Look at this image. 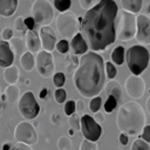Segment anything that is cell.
<instances>
[{"label": "cell", "mask_w": 150, "mask_h": 150, "mask_svg": "<svg viewBox=\"0 0 150 150\" xmlns=\"http://www.w3.org/2000/svg\"><path fill=\"white\" fill-rule=\"evenodd\" d=\"M118 12L114 0H100L82 18L81 30L91 52L105 50L115 42V19Z\"/></svg>", "instance_id": "1"}, {"label": "cell", "mask_w": 150, "mask_h": 150, "mask_svg": "<svg viewBox=\"0 0 150 150\" xmlns=\"http://www.w3.org/2000/svg\"><path fill=\"white\" fill-rule=\"evenodd\" d=\"M103 57L95 52H87L79 60V66L73 75L76 90L86 98L98 96L105 86Z\"/></svg>", "instance_id": "2"}, {"label": "cell", "mask_w": 150, "mask_h": 150, "mask_svg": "<svg viewBox=\"0 0 150 150\" xmlns=\"http://www.w3.org/2000/svg\"><path fill=\"white\" fill-rule=\"evenodd\" d=\"M145 111L139 103L129 101L118 108L116 124L122 134H125L127 136L139 135L145 125Z\"/></svg>", "instance_id": "3"}, {"label": "cell", "mask_w": 150, "mask_h": 150, "mask_svg": "<svg viewBox=\"0 0 150 150\" xmlns=\"http://www.w3.org/2000/svg\"><path fill=\"white\" fill-rule=\"evenodd\" d=\"M124 59L127 60V66L132 75H139L146 69L150 60V54L144 46L135 45L128 48L127 54H124Z\"/></svg>", "instance_id": "4"}, {"label": "cell", "mask_w": 150, "mask_h": 150, "mask_svg": "<svg viewBox=\"0 0 150 150\" xmlns=\"http://www.w3.org/2000/svg\"><path fill=\"white\" fill-rule=\"evenodd\" d=\"M56 30L63 40L73 39L79 33V20L74 12L67 11L60 13L55 20Z\"/></svg>", "instance_id": "5"}, {"label": "cell", "mask_w": 150, "mask_h": 150, "mask_svg": "<svg viewBox=\"0 0 150 150\" xmlns=\"http://www.w3.org/2000/svg\"><path fill=\"white\" fill-rule=\"evenodd\" d=\"M137 30L136 16L132 13L121 11L118 14L117 39L121 41H129L135 38Z\"/></svg>", "instance_id": "6"}, {"label": "cell", "mask_w": 150, "mask_h": 150, "mask_svg": "<svg viewBox=\"0 0 150 150\" xmlns=\"http://www.w3.org/2000/svg\"><path fill=\"white\" fill-rule=\"evenodd\" d=\"M18 108H19L20 115L27 121L34 120L40 112V105L33 91H29V90L23 93L22 96H20L18 102Z\"/></svg>", "instance_id": "7"}, {"label": "cell", "mask_w": 150, "mask_h": 150, "mask_svg": "<svg viewBox=\"0 0 150 150\" xmlns=\"http://www.w3.org/2000/svg\"><path fill=\"white\" fill-rule=\"evenodd\" d=\"M32 18L41 26H48L54 19V9L48 0H35L32 6Z\"/></svg>", "instance_id": "8"}, {"label": "cell", "mask_w": 150, "mask_h": 150, "mask_svg": "<svg viewBox=\"0 0 150 150\" xmlns=\"http://www.w3.org/2000/svg\"><path fill=\"white\" fill-rule=\"evenodd\" d=\"M13 136L16 143H23L30 146L36 144L39 139L35 127L29 122H20L15 127Z\"/></svg>", "instance_id": "9"}, {"label": "cell", "mask_w": 150, "mask_h": 150, "mask_svg": "<svg viewBox=\"0 0 150 150\" xmlns=\"http://www.w3.org/2000/svg\"><path fill=\"white\" fill-rule=\"evenodd\" d=\"M35 68L40 76L43 79H49L54 75L55 60L54 55L46 50H40L35 56Z\"/></svg>", "instance_id": "10"}, {"label": "cell", "mask_w": 150, "mask_h": 150, "mask_svg": "<svg viewBox=\"0 0 150 150\" xmlns=\"http://www.w3.org/2000/svg\"><path fill=\"white\" fill-rule=\"evenodd\" d=\"M80 124H81V132L84 137V139L96 142L102 135V127L101 124L96 123L94 118L89 115H83L80 118Z\"/></svg>", "instance_id": "11"}, {"label": "cell", "mask_w": 150, "mask_h": 150, "mask_svg": "<svg viewBox=\"0 0 150 150\" xmlns=\"http://www.w3.org/2000/svg\"><path fill=\"white\" fill-rule=\"evenodd\" d=\"M124 89L130 97L138 100L142 98L145 93V82L139 75H130L124 82Z\"/></svg>", "instance_id": "12"}, {"label": "cell", "mask_w": 150, "mask_h": 150, "mask_svg": "<svg viewBox=\"0 0 150 150\" xmlns=\"http://www.w3.org/2000/svg\"><path fill=\"white\" fill-rule=\"evenodd\" d=\"M136 40L142 45H150V18L145 14L136 16Z\"/></svg>", "instance_id": "13"}, {"label": "cell", "mask_w": 150, "mask_h": 150, "mask_svg": "<svg viewBox=\"0 0 150 150\" xmlns=\"http://www.w3.org/2000/svg\"><path fill=\"white\" fill-rule=\"evenodd\" d=\"M40 40H41V46L43 50L52 53V50L55 48L57 43L56 34L54 29L49 26H41L40 28Z\"/></svg>", "instance_id": "14"}, {"label": "cell", "mask_w": 150, "mask_h": 150, "mask_svg": "<svg viewBox=\"0 0 150 150\" xmlns=\"http://www.w3.org/2000/svg\"><path fill=\"white\" fill-rule=\"evenodd\" d=\"M14 54L9 48L8 42L0 40V67L7 68L13 64Z\"/></svg>", "instance_id": "15"}, {"label": "cell", "mask_w": 150, "mask_h": 150, "mask_svg": "<svg viewBox=\"0 0 150 150\" xmlns=\"http://www.w3.org/2000/svg\"><path fill=\"white\" fill-rule=\"evenodd\" d=\"M26 48L28 49V52L33 53H39L41 49V40L40 36L38 35V33L33 29V30H27L26 32Z\"/></svg>", "instance_id": "16"}, {"label": "cell", "mask_w": 150, "mask_h": 150, "mask_svg": "<svg viewBox=\"0 0 150 150\" xmlns=\"http://www.w3.org/2000/svg\"><path fill=\"white\" fill-rule=\"evenodd\" d=\"M70 48L73 50V54L75 55H83L88 52V45L82 36L81 33H77L70 41Z\"/></svg>", "instance_id": "17"}, {"label": "cell", "mask_w": 150, "mask_h": 150, "mask_svg": "<svg viewBox=\"0 0 150 150\" xmlns=\"http://www.w3.org/2000/svg\"><path fill=\"white\" fill-rule=\"evenodd\" d=\"M18 0H0V15L11 16L15 13Z\"/></svg>", "instance_id": "18"}, {"label": "cell", "mask_w": 150, "mask_h": 150, "mask_svg": "<svg viewBox=\"0 0 150 150\" xmlns=\"http://www.w3.org/2000/svg\"><path fill=\"white\" fill-rule=\"evenodd\" d=\"M105 91H107V95H111L115 97V100L118 102L121 96H122V87H121V83L118 81H114V80H110L105 86Z\"/></svg>", "instance_id": "19"}, {"label": "cell", "mask_w": 150, "mask_h": 150, "mask_svg": "<svg viewBox=\"0 0 150 150\" xmlns=\"http://www.w3.org/2000/svg\"><path fill=\"white\" fill-rule=\"evenodd\" d=\"M8 45H9V48L13 52V54L15 55H22L25 52V48H26V43L23 42V40L19 36H14L9 41H8Z\"/></svg>", "instance_id": "20"}, {"label": "cell", "mask_w": 150, "mask_h": 150, "mask_svg": "<svg viewBox=\"0 0 150 150\" xmlns=\"http://www.w3.org/2000/svg\"><path fill=\"white\" fill-rule=\"evenodd\" d=\"M4 80L8 84H15L16 81L19 80V68L16 66H13V64L7 67V68H5Z\"/></svg>", "instance_id": "21"}, {"label": "cell", "mask_w": 150, "mask_h": 150, "mask_svg": "<svg viewBox=\"0 0 150 150\" xmlns=\"http://www.w3.org/2000/svg\"><path fill=\"white\" fill-rule=\"evenodd\" d=\"M123 11L129 12V13H138L142 8L143 0H121Z\"/></svg>", "instance_id": "22"}, {"label": "cell", "mask_w": 150, "mask_h": 150, "mask_svg": "<svg viewBox=\"0 0 150 150\" xmlns=\"http://www.w3.org/2000/svg\"><path fill=\"white\" fill-rule=\"evenodd\" d=\"M20 63H21L23 70L30 71L35 67V57L33 56V54L30 52H25L20 56Z\"/></svg>", "instance_id": "23"}, {"label": "cell", "mask_w": 150, "mask_h": 150, "mask_svg": "<svg viewBox=\"0 0 150 150\" xmlns=\"http://www.w3.org/2000/svg\"><path fill=\"white\" fill-rule=\"evenodd\" d=\"M5 95L9 103H14L20 98V89L16 84H9L5 90Z\"/></svg>", "instance_id": "24"}, {"label": "cell", "mask_w": 150, "mask_h": 150, "mask_svg": "<svg viewBox=\"0 0 150 150\" xmlns=\"http://www.w3.org/2000/svg\"><path fill=\"white\" fill-rule=\"evenodd\" d=\"M79 66V57L75 54H68L66 56V71L68 74H74Z\"/></svg>", "instance_id": "25"}, {"label": "cell", "mask_w": 150, "mask_h": 150, "mask_svg": "<svg viewBox=\"0 0 150 150\" xmlns=\"http://www.w3.org/2000/svg\"><path fill=\"white\" fill-rule=\"evenodd\" d=\"M124 47L123 46H117L112 53H111V60H112V63L117 64V66H121L123 62H124Z\"/></svg>", "instance_id": "26"}, {"label": "cell", "mask_w": 150, "mask_h": 150, "mask_svg": "<svg viewBox=\"0 0 150 150\" xmlns=\"http://www.w3.org/2000/svg\"><path fill=\"white\" fill-rule=\"evenodd\" d=\"M57 149L59 150H73V142L68 136H61L57 139Z\"/></svg>", "instance_id": "27"}, {"label": "cell", "mask_w": 150, "mask_h": 150, "mask_svg": "<svg viewBox=\"0 0 150 150\" xmlns=\"http://www.w3.org/2000/svg\"><path fill=\"white\" fill-rule=\"evenodd\" d=\"M104 71H105V77L108 80H114L117 75V69L112 62H105L104 63Z\"/></svg>", "instance_id": "28"}, {"label": "cell", "mask_w": 150, "mask_h": 150, "mask_svg": "<svg viewBox=\"0 0 150 150\" xmlns=\"http://www.w3.org/2000/svg\"><path fill=\"white\" fill-rule=\"evenodd\" d=\"M71 5V0H54V7L60 12H67Z\"/></svg>", "instance_id": "29"}, {"label": "cell", "mask_w": 150, "mask_h": 150, "mask_svg": "<svg viewBox=\"0 0 150 150\" xmlns=\"http://www.w3.org/2000/svg\"><path fill=\"white\" fill-rule=\"evenodd\" d=\"M66 82V75L62 71H57V73H54L53 75V83L56 88H62L63 84Z\"/></svg>", "instance_id": "30"}, {"label": "cell", "mask_w": 150, "mask_h": 150, "mask_svg": "<svg viewBox=\"0 0 150 150\" xmlns=\"http://www.w3.org/2000/svg\"><path fill=\"white\" fill-rule=\"evenodd\" d=\"M130 150H150V145H149V143L144 142L143 139L137 138L132 142Z\"/></svg>", "instance_id": "31"}, {"label": "cell", "mask_w": 150, "mask_h": 150, "mask_svg": "<svg viewBox=\"0 0 150 150\" xmlns=\"http://www.w3.org/2000/svg\"><path fill=\"white\" fill-rule=\"evenodd\" d=\"M101 105H102V97L98 95V96H95V97L91 98V101L89 103V109H90L91 112L95 114V112L100 111Z\"/></svg>", "instance_id": "32"}, {"label": "cell", "mask_w": 150, "mask_h": 150, "mask_svg": "<svg viewBox=\"0 0 150 150\" xmlns=\"http://www.w3.org/2000/svg\"><path fill=\"white\" fill-rule=\"evenodd\" d=\"M116 105H117V101L115 100L114 96L109 95L108 98H107V101H105V103H104V105H103L104 107V111L108 112V114H111L112 110L116 108Z\"/></svg>", "instance_id": "33"}, {"label": "cell", "mask_w": 150, "mask_h": 150, "mask_svg": "<svg viewBox=\"0 0 150 150\" xmlns=\"http://www.w3.org/2000/svg\"><path fill=\"white\" fill-rule=\"evenodd\" d=\"M68 123H69L70 129H73V130H75V131H77V130H80V129H81L80 118H79V116H77V114H76V112L69 116V121H68Z\"/></svg>", "instance_id": "34"}, {"label": "cell", "mask_w": 150, "mask_h": 150, "mask_svg": "<svg viewBox=\"0 0 150 150\" xmlns=\"http://www.w3.org/2000/svg\"><path fill=\"white\" fill-rule=\"evenodd\" d=\"M54 98L56 101V103H63L67 98V93L63 88H56V90L54 91Z\"/></svg>", "instance_id": "35"}, {"label": "cell", "mask_w": 150, "mask_h": 150, "mask_svg": "<svg viewBox=\"0 0 150 150\" xmlns=\"http://www.w3.org/2000/svg\"><path fill=\"white\" fill-rule=\"evenodd\" d=\"M80 150H97V143L88 139H83L80 144Z\"/></svg>", "instance_id": "36"}, {"label": "cell", "mask_w": 150, "mask_h": 150, "mask_svg": "<svg viewBox=\"0 0 150 150\" xmlns=\"http://www.w3.org/2000/svg\"><path fill=\"white\" fill-rule=\"evenodd\" d=\"M55 48H56V50H57L59 53L66 54V53L69 50V43H68L67 40H63V39H62V40H60V41L56 43Z\"/></svg>", "instance_id": "37"}, {"label": "cell", "mask_w": 150, "mask_h": 150, "mask_svg": "<svg viewBox=\"0 0 150 150\" xmlns=\"http://www.w3.org/2000/svg\"><path fill=\"white\" fill-rule=\"evenodd\" d=\"M75 111H76V108H75V101H73V100L67 101V102L64 103V112H66V115L69 117L70 115L75 114Z\"/></svg>", "instance_id": "38"}, {"label": "cell", "mask_w": 150, "mask_h": 150, "mask_svg": "<svg viewBox=\"0 0 150 150\" xmlns=\"http://www.w3.org/2000/svg\"><path fill=\"white\" fill-rule=\"evenodd\" d=\"M14 28L16 30H20V32H27V28L25 26V19L22 16H19L15 19L14 21Z\"/></svg>", "instance_id": "39"}, {"label": "cell", "mask_w": 150, "mask_h": 150, "mask_svg": "<svg viewBox=\"0 0 150 150\" xmlns=\"http://www.w3.org/2000/svg\"><path fill=\"white\" fill-rule=\"evenodd\" d=\"M12 38H13V30H12V28H9V27L4 28V30L1 32V39H2V41L8 42Z\"/></svg>", "instance_id": "40"}, {"label": "cell", "mask_w": 150, "mask_h": 150, "mask_svg": "<svg viewBox=\"0 0 150 150\" xmlns=\"http://www.w3.org/2000/svg\"><path fill=\"white\" fill-rule=\"evenodd\" d=\"M141 139H143L146 143H150V125L145 124L142 132H141Z\"/></svg>", "instance_id": "41"}, {"label": "cell", "mask_w": 150, "mask_h": 150, "mask_svg": "<svg viewBox=\"0 0 150 150\" xmlns=\"http://www.w3.org/2000/svg\"><path fill=\"white\" fill-rule=\"evenodd\" d=\"M80 1V5H81V7L82 8H84V9H90V8H93L95 5H96V0H79Z\"/></svg>", "instance_id": "42"}, {"label": "cell", "mask_w": 150, "mask_h": 150, "mask_svg": "<svg viewBox=\"0 0 150 150\" xmlns=\"http://www.w3.org/2000/svg\"><path fill=\"white\" fill-rule=\"evenodd\" d=\"M11 150H33L30 145L23 144V143H15L14 145H12Z\"/></svg>", "instance_id": "43"}, {"label": "cell", "mask_w": 150, "mask_h": 150, "mask_svg": "<svg viewBox=\"0 0 150 150\" xmlns=\"http://www.w3.org/2000/svg\"><path fill=\"white\" fill-rule=\"evenodd\" d=\"M25 26L27 28V30H33L34 29V26H35V21L32 16H28L25 19Z\"/></svg>", "instance_id": "44"}, {"label": "cell", "mask_w": 150, "mask_h": 150, "mask_svg": "<svg viewBox=\"0 0 150 150\" xmlns=\"http://www.w3.org/2000/svg\"><path fill=\"white\" fill-rule=\"evenodd\" d=\"M94 121L96 122V123H98V124H101V123H103L104 122V114L103 112H100V111H97V112H95L94 114Z\"/></svg>", "instance_id": "45"}, {"label": "cell", "mask_w": 150, "mask_h": 150, "mask_svg": "<svg viewBox=\"0 0 150 150\" xmlns=\"http://www.w3.org/2000/svg\"><path fill=\"white\" fill-rule=\"evenodd\" d=\"M75 108H76V110H77L79 112H82V111L84 110V103H83L82 101L77 100V101H75Z\"/></svg>", "instance_id": "46"}, {"label": "cell", "mask_w": 150, "mask_h": 150, "mask_svg": "<svg viewBox=\"0 0 150 150\" xmlns=\"http://www.w3.org/2000/svg\"><path fill=\"white\" fill-rule=\"evenodd\" d=\"M118 139H120V143L122 144V145H127L128 144V142H129V139H128V136L125 135V134H120V137H118Z\"/></svg>", "instance_id": "47"}, {"label": "cell", "mask_w": 150, "mask_h": 150, "mask_svg": "<svg viewBox=\"0 0 150 150\" xmlns=\"http://www.w3.org/2000/svg\"><path fill=\"white\" fill-rule=\"evenodd\" d=\"M47 94H48V89H47V88H42V89L40 90L39 96H40V98H41V100H46Z\"/></svg>", "instance_id": "48"}, {"label": "cell", "mask_w": 150, "mask_h": 150, "mask_svg": "<svg viewBox=\"0 0 150 150\" xmlns=\"http://www.w3.org/2000/svg\"><path fill=\"white\" fill-rule=\"evenodd\" d=\"M52 122H53V123H57V122H59V115H57V114H54V115L52 116Z\"/></svg>", "instance_id": "49"}, {"label": "cell", "mask_w": 150, "mask_h": 150, "mask_svg": "<svg viewBox=\"0 0 150 150\" xmlns=\"http://www.w3.org/2000/svg\"><path fill=\"white\" fill-rule=\"evenodd\" d=\"M146 111H148L149 115H150V95H149V97L146 98Z\"/></svg>", "instance_id": "50"}, {"label": "cell", "mask_w": 150, "mask_h": 150, "mask_svg": "<svg viewBox=\"0 0 150 150\" xmlns=\"http://www.w3.org/2000/svg\"><path fill=\"white\" fill-rule=\"evenodd\" d=\"M11 149H12V145L9 143H6L2 145V150H11Z\"/></svg>", "instance_id": "51"}, {"label": "cell", "mask_w": 150, "mask_h": 150, "mask_svg": "<svg viewBox=\"0 0 150 150\" xmlns=\"http://www.w3.org/2000/svg\"><path fill=\"white\" fill-rule=\"evenodd\" d=\"M74 131H75V130H73V129H70V128H69V130H68V134H69L70 136H73V135H74Z\"/></svg>", "instance_id": "52"}]
</instances>
